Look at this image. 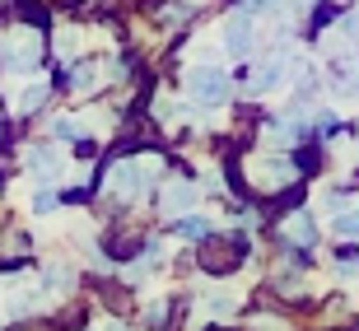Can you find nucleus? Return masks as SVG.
Segmentation results:
<instances>
[{
	"instance_id": "nucleus-2",
	"label": "nucleus",
	"mask_w": 359,
	"mask_h": 331,
	"mask_svg": "<svg viewBox=\"0 0 359 331\" xmlns=\"http://www.w3.org/2000/svg\"><path fill=\"white\" fill-rule=\"evenodd\" d=\"M224 47L233 56H248V47H252V10H238L224 24Z\"/></svg>"
},
{
	"instance_id": "nucleus-5",
	"label": "nucleus",
	"mask_w": 359,
	"mask_h": 331,
	"mask_svg": "<svg viewBox=\"0 0 359 331\" xmlns=\"http://www.w3.org/2000/svg\"><path fill=\"white\" fill-rule=\"evenodd\" d=\"M98 84V66H80L75 70V89H93Z\"/></svg>"
},
{
	"instance_id": "nucleus-6",
	"label": "nucleus",
	"mask_w": 359,
	"mask_h": 331,
	"mask_svg": "<svg viewBox=\"0 0 359 331\" xmlns=\"http://www.w3.org/2000/svg\"><path fill=\"white\" fill-rule=\"evenodd\" d=\"M182 234L187 238H205V219H182Z\"/></svg>"
},
{
	"instance_id": "nucleus-4",
	"label": "nucleus",
	"mask_w": 359,
	"mask_h": 331,
	"mask_svg": "<svg viewBox=\"0 0 359 331\" xmlns=\"http://www.w3.org/2000/svg\"><path fill=\"white\" fill-rule=\"evenodd\" d=\"M140 177H145L140 163H121V168H112V191H117V196H131L135 187H140Z\"/></svg>"
},
{
	"instance_id": "nucleus-1",
	"label": "nucleus",
	"mask_w": 359,
	"mask_h": 331,
	"mask_svg": "<svg viewBox=\"0 0 359 331\" xmlns=\"http://www.w3.org/2000/svg\"><path fill=\"white\" fill-rule=\"evenodd\" d=\"M187 93L196 98V103H219L229 93V80H224V70H215V66H201L187 75Z\"/></svg>"
},
{
	"instance_id": "nucleus-3",
	"label": "nucleus",
	"mask_w": 359,
	"mask_h": 331,
	"mask_svg": "<svg viewBox=\"0 0 359 331\" xmlns=\"http://www.w3.org/2000/svg\"><path fill=\"white\" fill-rule=\"evenodd\" d=\"M238 257H243V243L224 238V243H210V248L201 252V266L219 276V271H233V266H238Z\"/></svg>"
}]
</instances>
